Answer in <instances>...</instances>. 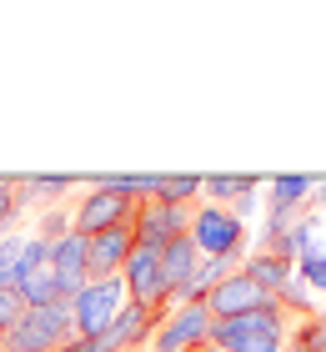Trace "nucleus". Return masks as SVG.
<instances>
[{
    "instance_id": "f257e3e1",
    "label": "nucleus",
    "mask_w": 326,
    "mask_h": 352,
    "mask_svg": "<svg viewBox=\"0 0 326 352\" xmlns=\"http://www.w3.org/2000/svg\"><path fill=\"white\" fill-rule=\"evenodd\" d=\"M71 338H75L71 302H51V307H25V317L0 338V352H60Z\"/></svg>"
},
{
    "instance_id": "f03ea898",
    "label": "nucleus",
    "mask_w": 326,
    "mask_h": 352,
    "mask_svg": "<svg viewBox=\"0 0 326 352\" xmlns=\"http://www.w3.org/2000/svg\"><path fill=\"white\" fill-rule=\"evenodd\" d=\"M281 342H286L281 307L246 312V317H231V322L211 327V347H221V352H281Z\"/></svg>"
},
{
    "instance_id": "7ed1b4c3",
    "label": "nucleus",
    "mask_w": 326,
    "mask_h": 352,
    "mask_svg": "<svg viewBox=\"0 0 326 352\" xmlns=\"http://www.w3.org/2000/svg\"><path fill=\"white\" fill-rule=\"evenodd\" d=\"M246 221H241L231 206H211L201 201L196 206V217H191V242L201 257H226V262H236L241 252H246Z\"/></svg>"
},
{
    "instance_id": "20e7f679",
    "label": "nucleus",
    "mask_w": 326,
    "mask_h": 352,
    "mask_svg": "<svg viewBox=\"0 0 326 352\" xmlns=\"http://www.w3.org/2000/svg\"><path fill=\"white\" fill-rule=\"evenodd\" d=\"M126 307V282L121 277H95L71 297V317H75V338H101V332L121 317Z\"/></svg>"
},
{
    "instance_id": "39448f33",
    "label": "nucleus",
    "mask_w": 326,
    "mask_h": 352,
    "mask_svg": "<svg viewBox=\"0 0 326 352\" xmlns=\"http://www.w3.org/2000/svg\"><path fill=\"white\" fill-rule=\"evenodd\" d=\"M126 221H136V201L110 186H95V182H86V197L71 206V232H80L86 242L110 227H126Z\"/></svg>"
},
{
    "instance_id": "423d86ee",
    "label": "nucleus",
    "mask_w": 326,
    "mask_h": 352,
    "mask_svg": "<svg viewBox=\"0 0 326 352\" xmlns=\"http://www.w3.org/2000/svg\"><path fill=\"white\" fill-rule=\"evenodd\" d=\"M191 217H196V206H171V201H145V206H136V221H130L136 247L161 252L166 242H176V236H191Z\"/></svg>"
},
{
    "instance_id": "0eeeda50",
    "label": "nucleus",
    "mask_w": 326,
    "mask_h": 352,
    "mask_svg": "<svg viewBox=\"0 0 326 352\" xmlns=\"http://www.w3.org/2000/svg\"><path fill=\"white\" fill-rule=\"evenodd\" d=\"M211 327L216 317L206 312V302H191V307L166 312V322L156 327V352H196L211 342Z\"/></svg>"
},
{
    "instance_id": "6e6552de",
    "label": "nucleus",
    "mask_w": 326,
    "mask_h": 352,
    "mask_svg": "<svg viewBox=\"0 0 326 352\" xmlns=\"http://www.w3.org/2000/svg\"><path fill=\"white\" fill-rule=\"evenodd\" d=\"M121 282H126V302H136V307H145V312H161V307L171 302L166 277H161V257H156L151 247H136V252L126 257Z\"/></svg>"
},
{
    "instance_id": "1a4fd4ad",
    "label": "nucleus",
    "mask_w": 326,
    "mask_h": 352,
    "mask_svg": "<svg viewBox=\"0 0 326 352\" xmlns=\"http://www.w3.org/2000/svg\"><path fill=\"white\" fill-rule=\"evenodd\" d=\"M266 307H281V302L271 292H261L246 272H231V277L206 297V312L216 317V322H231V317H246V312H266Z\"/></svg>"
},
{
    "instance_id": "9d476101",
    "label": "nucleus",
    "mask_w": 326,
    "mask_h": 352,
    "mask_svg": "<svg viewBox=\"0 0 326 352\" xmlns=\"http://www.w3.org/2000/svg\"><path fill=\"white\" fill-rule=\"evenodd\" d=\"M316 176H271L266 191H271V221H266V236H281L286 227H296V212L312 197Z\"/></svg>"
},
{
    "instance_id": "9b49d317",
    "label": "nucleus",
    "mask_w": 326,
    "mask_h": 352,
    "mask_svg": "<svg viewBox=\"0 0 326 352\" xmlns=\"http://www.w3.org/2000/svg\"><path fill=\"white\" fill-rule=\"evenodd\" d=\"M156 327H161V312H145V307H136V302H126L121 317L95 338V347H101V352H130L141 338H151Z\"/></svg>"
},
{
    "instance_id": "f8f14e48",
    "label": "nucleus",
    "mask_w": 326,
    "mask_h": 352,
    "mask_svg": "<svg viewBox=\"0 0 326 352\" xmlns=\"http://www.w3.org/2000/svg\"><path fill=\"white\" fill-rule=\"evenodd\" d=\"M130 252H136V232H130V221H126V227L101 232V236H91V282L95 277H121Z\"/></svg>"
},
{
    "instance_id": "ddd939ff",
    "label": "nucleus",
    "mask_w": 326,
    "mask_h": 352,
    "mask_svg": "<svg viewBox=\"0 0 326 352\" xmlns=\"http://www.w3.org/2000/svg\"><path fill=\"white\" fill-rule=\"evenodd\" d=\"M51 272L60 277L65 297H75L80 287L91 282V242H86L80 232H65L60 242H56V262H51Z\"/></svg>"
},
{
    "instance_id": "4468645a",
    "label": "nucleus",
    "mask_w": 326,
    "mask_h": 352,
    "mask_svg": "<svg viewBox=\"0 0 326 352\" xmlns=\"http://www.w3.org/2000/svg\"><path fill=\"white\" fill-rule=\"evenodd\" d=\"M156 257H161V277H166V292H171V297L181 292V287L196 277V267H201V252H196L191 236H176V242H166Z\"/></svg>"
},
{
    "instance_id": "2eb2a0df",
    "label": "nucleus",
    "mask_w": 326,
    "mask_h": 352,
    "mask_svg": "<svg viewBox=\"0 0 326 352\" xmlns=\"http://www.w3.org/2000/svg\"><path fill=\"white\" fill-rule=\"evenodd\" d=\"M241 272H246V277L261 287V292H271V297H281V287H286L291 277H296V267H291L286 257H276V252H266V247H261V252H251Z\"/></svg>"
},
{
    "instance_id": "dca6fc26",
    "label": "nucleus",
    "mask_w": 326,
    "mask_h": 352,
    "mask_svg": "<svg viewBox=\"0 0 326 352\" xmlns=\"http://www.w3.org/2000/svg\"><path fill=\"white\" fill-rule=\"evenodd\" d=\"M261 182L256 176H201V197L211 206H236L241 197H251Z\"/></svg>"
},
{
    "instance_id": "f3484780",
    "label": "nucleus",
    "mask_w": 326,
    "mask_h": 352,
    "mask_svg": "<svg viewBox=\"0 0 326 352\" xmlns=\"http://www.w3.org/2000/svg\"><path fill=\"white\" fill-rule=\"evenodd\" d=\"M75 186H80V176H15V197L21 201H56Z\"/></svg>"
},
{
    "instance_id": "a211bd4d",
    "label": "nucleus",
    "mask_w": 326,
    "mask_h": 352,
    "mask_svg": "<svg viewBox=\"0 0 326 352\" xmlns=\"http://www.w3.org/2000/svg\"><path fill=\"white\" fill-rule=\"evenodd\" d=\"M15 297H21L25 307H51V302H71V297H65V287H60V277H56V272H40V277L21 282V287H15Z\"/></svg>"
},
{
    "instance_id": "6ab92c4d",
    "label": "nucleus",
    "mask_w": 326,
    "mask_h": 352,
    "mask_svg": "<svg viewBox=\"0 0 326 352\" xmlns=\"http://www.w3.org/2000/svg\"><path fill=\"white\" fill-rule=\"evenodd\" d=\"M196 197H201V176H156V197H151V201L191 206Z\"/></svg>"
},
{
    "instance_id": "aec40b11",
    "label": "nucleus",
    "mask_w": 326,
    "mask_h": 352,
    "mask_svg": "<svg viewBox=\"0 0 326 352\" xmlns=\"http://www.w3.org/2000/svg\"><path fill=\"white\" fill-rule=\"evenodd\" d=\"M21 252H25V236H5L0 242V292H15V267H21Z\"/></svg>"
},
{
    "instance_id": "412c9836",
    "label": "nucleus",
    "mask_w": 326,
    "mask_h": 352,
    "mask_svg": "<svg viewBox=\"0 0 326 352\" xmlns=\"http://www.w3.org/2000/svg\"><path fill=\"white\" fill-rule=\"evenodd\" d=\"M296 277L312 287V292H326V252H312V257L296 262Z\"/></svg>"
},
{
    "instance_id": "4be33fe9",
    "label": "nucleus",
    "mask_w": 326,
    "mask_h": 352,
    "mask_svg": "<svg viewBox=\"0 0 326 352\" xmlns=\"http://www.w3.org/2000/svg\"><path fill=\"white\" fill-rule=\"evenodd\" d=\"M21 317H25V302L15 297V292H0V338H5V332L21 322Z\"/></svg>"
},
{
    "instance_id": "5701e85b",
    "label": "nucleus",
    "mask_w": 326,
    "mask_h": 352,
    "mask_svg": "<svg viewBox=\"0 0 326 352\" xmlns=\"http://www.w3.org/2000/svg\"><path fill=\"white\" fill-rule=\"evenodd\" d=\"M276 302H286V307H312V287H306L301 277H291L286 287H281V297Z\"/></svg>"
},
{
    "instance_id": "b1692460",
    "label": "nucleus",
    "mask_w": 326,
    "mask_h": 352,
    "mask_svg": "<svg viewBox=\"0 0 326 352\" xmlns=\"http://www.w3.org/2000/svg\"><path fill=\"white\" fill-rule=\"evenodd\" d=\"M60 352H101V347H95V338H71Z\"/></svg>"
},
{
    "instance_id": "393cba45",
    "label": "nucleus",
    "mask_w": 326,
    "mask_h": 352,
    "mask_svg": "<svg viewBox=\"0 0 326 352\" xmlns=\"http://www.w3.org/2000/svg\"><path fill=\"white\" fill-rule=\"evenodd\" d=\"M312 197H316V201H321V206H326V176H321V182H316V186H312Z\"/></svg>"
},
{
    "instance_id": "a878e982",
    "label": "nucleus",
    "mask_w": 326,
    "mask_h": 352,
    "mask_svg": "<svg viewBox=\"0 0 326 352\" xmlns=\"http://www.w3.org/2000/svg\"><path fill=\"white\" fill-rule=\"evenodd\" d=\"M196 352H221V347H211V342H206V347H196Z\"/></svg>"
},
{
    "instance_id": "bb28decb",
    "label": "nucleus",
    "mask_w": 326,
    "mask_h": 352,
    "mask_svg": "<svg viewBox=\"0 0 326 352\" xmlns=\"http://www.w3.org/2000/svg\"><path fill=\"white\" fill-rule=\"evenodd\" d=\"M5 236H10V232H5V227H0V242H5Z\"/></svg>"
},
{
    "instance_id": "cd10ccee",
    "label": "nucleus",
    "mask_w": 326,
    "mask_h": 352,
    "mask_svg": "<svg viewBox=\"0 0 326 352\" xmlns=\"http://www.w3.org/2000/svg\"><path fill=\"white\" fill-rule=\"evenodd\" d=\"M291 352H301V347H291Z\"/></svg>"
}]
</instances>
